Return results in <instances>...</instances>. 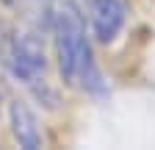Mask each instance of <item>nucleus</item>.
Returning a JSON list of instances; mask_svg holds the SVG:
<instances>
[{"instance_id": "nucleus-5", "label": "nucleus", "mask_w": 155, "mask_h": 150, "mask_svg": "<svg viewBox=\"0 0 155 150\" xmlns=\"http://www.w3.org/2000/svg\"><path fill=\"white\" fill-rule=\"evenodd\" d=\"M8 9H14L17 14L28 17V20H45L50 14V0H3Z\"/></svg>"}, {"instance_id": "nucleus-1", "label": "nucleus", "mask_w": 155, "mask_h": 150, "mask_svg": "<svg viewBox=\"0 0 155 150\" xmlns=\"http://www.w3.org/2000/svg\"><path fill=\"white\" fill-rule=\"evenodd\" d=\"M53 39H55L58 70H61V78L69 86H81L86 92H103L105 89L103 75L94 64L83 11L72 0H64L53 11Z\"/></svg>"}, {"instance_id": "nucleus-2", "label": "nucleus", "mask_w": 155, "mask_h": 150, "mask_svg": "<svg viewBox=\"0 0 155 150\" xmlns=\"http://www.w3.org/2000/svg\"><path fill=\"white\" fill-rule=\"evenodd\" d=\"M6 67H8L14 81H19L31 92H36L39 97H42V92L53 95L47 89V56H45L42 39L33 31H22V33H17L11 39L8 56H6Z\"/></svg>"}, {"instance_id": "nucleus-3", "label": "nucleus", "mask_w": 155, "mask_h": 150, "mask_svg": "<svg viewBox=\"0 0 155 150\" xmlns=\"http://www.w3.org/2000/svg\"><path fill=\"white\" fill-rule=\"evenodd\" d=\"M127 0H86V14L94 36L103 45L116 42V36L122 33L127 22Z\"/></svg>"}, {"instance_id": "nucleus-4", "label": "nucleus", "mask_w": 155, "mask_h": 150, "mask_svg": "<svg viewBox=\"0 0 155 150\" xmlns=\"http://www.w3.org/2000/svg\"><path fill=\"white\" fill-rule=\"evenodd\" d=\"M8 122H11V134H14V139L19 142V147L33 150V147L42 145V131H39V122H36L33 111H31L25 103L14 100V103L8 106Z\"/></svg>"}]
</instances>
